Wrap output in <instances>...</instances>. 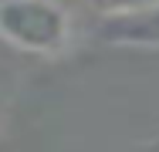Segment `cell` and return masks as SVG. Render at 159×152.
Masks as SVG:
<instances>
[{
    "label": "cell",
    "instance_id": "obj_1",
    "mask_svg": "<svg viewBox=\"0 0 159 152\" xmlns=\"http://www.w3.org/2000/svg\"><path fill=\"white\" fill-rule=\"evenodd\" d=\"M0 41L27 54H58L71 41V17L58 0H0Z\"/></svg>",
    "mask_w": 159,
    "mask_h": 152
},
{
    "label": "cell",
    "instance_id": "obj_2",
    "mask_svg": "<svg viewBox=\"0 0 159 152\" xmlns=\"http://www.w3.org/2000/svg\"><path fill=\"white\" fill-rule=\"evenodd\" d=\"M98 34L122 47H159V0L125 14H102Z\"/></svg>",
    "mask_w": 159,
    "mask_h": 152
},
{
    "label": "cell",
    "instance_id": "obj_3",
    "mask_svg": "<svg viewBox=\"0 0 159 152\" xmlns=\"http://www.w3.org/2000/svg\"><path fill=\"white\" fill-rule=\"evenodd\" d=\"M98 14H125V10H139V7H149L156 0H88Z\"/></svg>",
    "mask_w": 159,
    "mask_h": 152
},
{
    "label": "cell",
    "instance_id": "obj_4",
    "mask_svg": "<svg viewBox=\"0 0 159 152\" xmlns=\"http://www.w3.org/2000/svg\"><path fill=\"white\" fill-rule=\"evenodd\" d=\"M3 112H7V101H3V95H0V122H3Z\"/></svg>",
    "mask_w": 159,
    "mask_h": 152
}]
</instances>
